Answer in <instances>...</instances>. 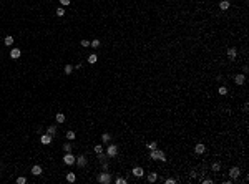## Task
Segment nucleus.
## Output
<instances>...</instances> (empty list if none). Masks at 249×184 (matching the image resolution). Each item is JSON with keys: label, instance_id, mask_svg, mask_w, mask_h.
Segmentation results:
<instances>
[{"label": "nucleus", "instance_id": "f257e3e1", "mask_svg": "<svg viewBox=\"0 0 249 184\" xmlns=\"http://www.w3.org/2000/svg\"><path fill=\"white\" fill-rule=\"evenodd\" d=\"M151 159H159V161H166L164 158V153L159 151V149H151V154H150Z\"/></svg>", "mask_w": 249, "mask_h": 184}, {"label": "nucleus", "instance_id": "f03ea898", "mask_svg": "<svg viewBox=\"0 0 249 184\" xmlns=\"http://www.w3.org/2000/svg\"><path fill=\"white\" fill-rule=\"evenodd\" d=\"M111 181V177H110V174L108 172H101L98 176V182H101V184H108Z\"/></svg>", "mask_w": 249, "mask_h": 184}, {"label": "nucleus", "instance_id": "7ed1b4c3", "mask_svg": "<svg viewBox=\"0 0 249 184\" xmlns=\"http://www.w3.org/2000/svg\"><path fill=\"white\" fill-rule=\"evenodd\" d=\"M75 159H76V158L73 156L71 153H65V158H63V163H65V164H68V166H70V164L75 163Z\"/></svg>", "mask_w": 249, "mask_h": 184}, {"label": "nucleus", "instance_id": "20e7f679", "mask_svg": "<svg viewBox=\"0 0 249 184\" xmlns=\"http://www.w3.org/2000/svg\"><path fill=\"white\" fill-rule=\"evenodd\" d=\"M106 154L110 158H115L116 154H118V148H116L115 144H111V146H108V149H106Z\"/></svg>", "mask_w": 249, "mask_h": 184}, {"label": "nucleus", "instance_id": "39448f33", "mask_svg": "<svg viewBox=\"0 0 249 184\" xmlns=\"http://www.w3.org/2000/svg\"><path fill=\"white\" fill-rule=\"evenodd\" d=\"M239 174H241V171H239V168H233L229 171V176L233 177V179H237V177H239Z\"/></svg>", "mask_w": 249, "mask_h": 184}, {"label": "nucleus", "instance_id": "423d86ee", "mask_svg": "<svg viewBox=\"0 0 249 184\" xmlns=\"http://www.w3.org/2000/svg\"><path fill=\"white\" fill-rule=\"evenodd\" d=\"M40 141H42V144H50L51 143V134H43V136L40 138Z\"/></svg>", "mask_w": 249, "mask_h": 184}, {"label": "nucleus", "instance_id": "0eeeda50", "mask_svg": "<svg viewBox=\"0 0 249 184\" xmlns=\"http://www.w3.org/2000/svg\"><path fill=\"white\" fill-rule=\"evenodd\" d=\"M204 144H201V143H199V144H196V148H194V153H196V154H203V153H204Z\"/></svg>", "mask_w": 249, "mask_h": 184}, {"label": "nucleus", "instance_id": "6e6552de", "mask_svg": "<svg viewBox=\"0 0 249 184\" xmlns=\"http://www.w3.org/2000/svg\"><path fill=\"white\" fill-rule=\"evenodd\" d=\"M234 81H236V85H242V83L246 81V76H244V75H236Z\"/></svg>", "mask_w": 249, "mask_h": 184}, {"label": "nucleus", "instance_id": "1a4fd4ad", "mask_svg": "<svg viewBox=\"0 0 249 184\" xmlns=\"http://www.w3.org/2000/svg\"><path fill=\"white\" fill-rule=\"evenodd\" d=\"M236 55H237L236 48H229V50H228V56H229V60H234V58H236Z\"/></svg>", "mask_w": 249, "mask_h": 184}, {"label": "nucleus", "instance_id": "9d476101", "mask_svg": "<svg viewBox=\"0 0 249 184\" xmlns=\"http://www.w3.org/2000/svg\"><path fill=\"white\" fill-rule=\"evenodd\" d=\"M20 55H22V52H20L18 48H13L12 52H10V58H18Z\"/></svg>", "mask_w": 249, "mask_h": 184}, {"label": "nucleus", "instance_id": "9b49d317", "mask_svg": "<svg viewBox=\"0 0 249 184\" xmlns=\"http://www.w3.org/2000/svg\"><path fill=\"white\" fill-rule=\"evenodd\" d=\"M32 174H33V176H40V174H42V168H40L38 164L32 168Z\"/></svg>", "mask_w": 249, "mask_h": 184}, {"label": "nucleus", "instance_id": "f8f14e48", "mask_svg": "<svg viewBox=\"0 0 249 184\" xmlns=\"http://www.w3.org/2000/svg\"><path fill=\"white\" fill-rule=\"evenodd\" d=\"M133 174H134L136 177H141L143 174H145V171H143L141 168H133Z\"/></svg>", "mask_w": 249, "mask_h": 184}, {"label": "nucleus", "instance_id": "ddd939ff", "mask_svg": "<svg viewBox=\"0 0 249 184\" xmlns=\"http://www.w3.org/2000/svg\"><path fill=\"white\" fill-rule=\"evenodd\" d=\"M76 164H78V166H85V164H87V158L85 156H80V158H76Z\"/></svg>", "mask_w": 249, "mask_h": 184}, {"label": "nucleus", "instance_id": "4468645a", "mask_svg": "<svg viewBox=\"0 0 249 184\" xmlns=\"http://www.w3.org/2000/svg\"><path fill=\"white\" fill-rule=\"evenodd\" d=\"M96 61H98V56L95 55V53H93V55H90L88 56V63H91V65H95Z\"/></svg>", "mask_w": 249, "mask_h": 184}, {"label": "nucleus", "instance_id": "2eb2a0df", "mask_svg": "<svg viewBox=\"0 0 249 184\" xmlns=\"http://www.w3.org/2000/svg\"><path fill=\"white\" fill-rule=\"evenodd\" d=\"M219 7H221V10H228V8H229V2H228V0H221Z\"/></svg>", "mask_w": 249, "mask_h": 184}, {"label": "nucleus", "instance_id": "dca6fc26", "mask_svg": "<svg viewBox=\"0 0 249 184\" xmlns=\"http://www.w3.org/2000/svg\"><path fill=\"white\" fill-rule=\"evenodd\" d=\"M156 179H158V174H156V172H150V174H148V181H150V182H154Z\"/></svg>", "mask_w": 249, "mask_h": 184}, {"label": "nucleus", "instance_id": "f3484780", "mask_svg": "<svg viewBox=\"0 0 249 184\" xmlns=\"http://www.w3.org/2000/svg\"><path fill=\"white\" fill-rule=\"evenodd\" d=\"M4 42H5V45H7V47H10V45L13 43V36H12V35L5 36V40H4Z\"/></svg>", "mask_w": 249, "mask_h": 184}, {"label": "nucleus", "instance_id": "a211bd4d", "mask_svg": "<svg viewBox=\"0 0 249 184\" xmlns=\"http://www.w3.org/2000/svg\"><path fill=\"white\" fill-rule=\"evenodd\" d=\"M67 181L68 182H75V174H73V172H68L67 174Z\"/></svg>", "mask_w": 249, "mask_h": 184}, {"label": "nucleus", "instance_id": "6ab92c4d", "mask_svg": "<svg viewBox=\"0 0 249 184\" xmlns=\"http://www.w3.org/2000/svg\"><path fill=\"white\" fill-rule=\"evenodd\" d=\"M55 120L58 121V123H63V121H65V115H63V113H58V115H57V118H55Z\"/></svg>", "mask_w": 249, "mask_h": 184}, {"label": "nucleus", "instance_id": "aec40b11", "mask_svg": "<svg viewBox=\"0 0 249 184\" xmlns=\"http://www.w3.org/2000/svg\"><path fill=\"white\" fill-rule=\"evenodd\" d=\"M156 146H158V144L154 143V141H151V143H148V144H146V148L150 149V151H151V149H156Z\"/></svg>", "mask_w": 249, "mask_h": 184}, {"label": "nucleus", "instance_id": "412c9836", "mask_svg": "<svg viewBox=\"0 0 249 184\" xmlns=\"http://www.w3.org/2000/svg\"><path fill=\"white\" fill-rule=\"evenodd\" d=\"M63 15H65V10H63V7L57 8V17H63Z\"/></svg>", "mask_w": 249, "mask_h": 184}, {"label": "nucleus", "instance_id": "4be33fe9", "mask_svg": "<svg viewBox=\"0 0 249 184\" xmlns=\"http://www.w3.org/2000/svg\"><path fill=\"white\" fill-rule=\"evenodd\" d=\"M47 133H48V134H51V136H53V134H55V133H57V128H55V126H50Z\"/></svg>", "mask_w": 249, "mask_h": 184}, {"label": "nucleus", "instance_id": "5701e85b", "mask_svg": "<svg viewBox=\"0 0 249 184\" xmlns=\"http://www.w3.org/2000/svg\"><path fill=\"white\" fill-rule=\"evenodd\" d=\"M65 73H67V75H70V73H71V70H73V66H71V65H67V66H65Z\"/></svg>", "mask_w": 249, "mask_h": 184}, {"label": "nucleus", "instance_id": "b1692460", "mask_svg": "<svg viewBox=\"0 0 249 184\" xmlns=\"http://www.w3.org/2000/svg\"><path fill=\"white\" fill-rule=\"evenodd\" d=\"M219 95L226 96V95H228V88H224V86H221V88H219Z\"/></svg>", "mask_w": 249, "mask_h": 184}, {"label": "nucleus", "instance_id": "393cba45", "mask_svg": "<svg viewBox=\"0 0 249 184\" xmlns=\"http://www.w3.org/2000/svg\"><path fill=\"white\" fill-rule=\"evenodd\" d=\"M90 45H91L93 48H98V47H100V40H93V42H90Z\"/></svg>", "mask_w": 249, "mask_h": 184}, {"label": "nucleus", "instance_id": "a878e982", "mask_svg": "<svg viewBox=\"0 0 249 184\" xmlns=\"http://www.w3.org/2000/svg\"><path fill=\"white\" fill-rule=\"evenodd\" d=\"M115 182H116V184H126V179H123V177H116Z\"/></svg>", "mask_w": 249, "mask_h": 184}, {"label": "nucleus", "instance_id": "bb28decb", "mask_svg": "<svg viewBox=\"0 0 249 184\" xmlns=\"http://www.w3.org/2000/svg\"><path fill=\"white\" fill-rule=\"evenodd\" d=\"M67 138H68V139H75V133H73V131H68L67 133Z\"/></svg>", "mask_w": 249, "mask_h": 184}, {"label": "nucleus", "instance_id": "cd10ccee", "mask_svg": "<svg viewBox=\"0 0 249 184\" xmlns=\"http://www.w3.org/2000/svg\"><path fill=\"white\" fill-rule=\"evenodd\" d=\"M219 169H221V164H219V163H214L213 164V171H219Z\"/></svg>", "mask_w": 249, "mask_h": 184}, {"label": "nucleus", "instance_id": "c85d7f7f", "mask_svg": "<svg viewBox=\"0 0 249 184\" xmlns=\"http://www.w3.org/2000/svg\"><path fill=\"white\" fill-rule=\"evenodd\" d=\"M110 138H111L110 134H108V133H105V134H103V136H101V139L105 141V143H106V141H110Z\"/></svg>", "mask_w": 249, "mask_h": 184}, {"label": "nucleus", "instance_id": "c756f323", "mask_svg": "<svg viewBox=\"0 0 249 184\" xmlns=\"http://www.w3.org/2000/svg\"><path fill=\"white\" fill-rule=\"evenodd\" d=\"M63 151L65 153H70L71 151V144H65V146H63Z\"/></svg>", "mask_w": 249, "mask_h": 184}, {"label": "nucleus", "instance_id": "7c9ffc66", "mask_svg": "<svg viewBox=\"0 0 249 184\" xmlns=\"http://www.w3.org/2000/svg\"><path fill=\"white\" fill-rule=\"evenodd\" d=\"M95 151H96V154H100V153H103V146H95Z\"/></svg>", "mask_w": 249, "mask_h": 184}, {"label": "nucleus", "instance_id": "2f4dec72", "mask_svg": "<svg viewBox=\"0 0 249 184\" xmlns=\"http://www.w3.org/2000/svg\"><path fill=\"white\" fill-rule=\"evenodd\" d=\"M17 182H18V184H25V182H27V179H25V177H18Z\"/></svg>", "mask_w": 249, "mask_h": 184}, {"label": "nucleus", "instance_id": "473e14b6", "mask_svg": "<svg viewBox=\"0 0 249 184\" xmlns=\"http://www.w3.org/2000/svg\"><path fill=\"white\" fill-rule=\"evenodd\" d=\"M81 47H90V42L88 40H81Z\"/></svg>", "mask_w": 249, "mask_h": 184}, {"label": "nucleus", "instance_id": "72a5a7b5", "mask_svg": "<svg viewBox=\"0 0 249 184\" xmlns=\"http://www.w3.org/2000/svg\"><path fill=\"white\" fill-rule=\"evenodd\" d=\"M176 182V181L173 179V177H168V179H166V184H174Z\"/></svg>", "mask_w": 249, "mask_h": 184}, {"label": "nucleus", "instance_id": "f704fd0d", "mask_svg": "<svg viewBox=\"0 0 249 184\" xmlns=\"http://www.w3.org/2000/svg\"><path fill=\"white\" fill-rule=\"evenodd\" d=\"M60 4L65 7V5H70V0H60Z\"/></svg>", "mask_w": 249, "mask_h": 184}, {"label": "nucleus", "instance_id": "c9c22d12", "mask_svg": "<svg viewBox=\"0 0 249 184\" xmlns=\"http://www.w3.org/2000/svg\"><path fill=\"white\" fill-rule=\"evenodd\" d=\"M105 158H106V156H105L103 153H100V154H98V159H100V161H105Z\"/></svg>", "mask_w": 249, "mask_h": 184}]
</instances>
